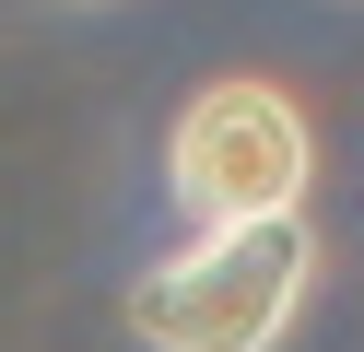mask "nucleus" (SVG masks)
<instances>
[{
    "instance_id": "1",
    "label": "nucleus",
    "mask_w": 364,
    "mask_h": 352,
    "mask_svg": "<svg viewBox=\"0 0 364 352\" xmlns=\"http://www.w3.org/2000/svg\"><path fill=\"white\" fill-rule=\"evenodd\" d=\"M306 282H317L306 211L294 223H235V235H200L165 270H141L129 329L153 352H270L294 329V305H306Z\"/></svg>"
},
{
    "instance_id": "2",
    "label": "nucleus",
    "mask_w": 364,
    "mask_h": 352,
    "mask_svg": "<svg viewBox=\"0 0 364 352\" xmlns=\"http://www.w3.org/2000/svg\"><path fill=\"white\" fill-rule=\"evenodd\" d=\"M165 176H176V200L200 211V235L294 223V211H306V176H317V141H306V117H294L282 82H212L176 117Z\"/></svg>"
}]
</instances>
